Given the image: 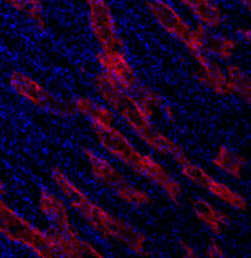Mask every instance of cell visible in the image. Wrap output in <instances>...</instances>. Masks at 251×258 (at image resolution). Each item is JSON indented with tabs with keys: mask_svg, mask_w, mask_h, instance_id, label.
<instances>
[{
	"mask_svg": "<svg viewBox=\"0 0 251 258\" xmlns=\"http://www.w3.org/2000/svg\"><path fill=\"white\" fill-rule=\"evenodd\" d=\"M39 208L43 216L54 225L55 228L61 231H75V229L71 224L65 203L46 187H41L40 191Z\"/></svg>",
	"mask_w": 251,
	"mask_h": 258,
	"instance_id": "cell-11",
	"label": "cell"
},
{
	"mask_svg": "<svg viewBox=\"0 0 251 258\" xmlns=\"http://www.w3.org/2000/svg\"><path fill=\"white\" fill-rule=\"evenodd\" d=\"M83 151L89 162L94 178L112 189L119 198L134 206H142L150 203L151 199L147 194L133 186L110 162L89 149L83 148Z\"/></svg>",
	"mask_w": 251,
	"mask_h": 258,
	"instance_id": "cell-5",
	"label": "cell"
},
{
	"mask_svg": "<svg viewBox=\"0 0 251 258\" xmlns=\"http://www.w3.org/2000/svg\"><path fill=\"white\" fill-rule=\"evenodd\" d=\"M98 94L156 152L172 155L175 161L186 158L179 144L158 131L151 117L129 93L122 89L112 77L103 72L94 80Z\"/></svg>",
	"mask_w": 251,
	"mask_h": 258,
	"instance_id": "cell-1",
	"label": "cell"
},
{
	"mask_svg": "<svg viewBox=\"0 0 251 258\" xmlns=\"http://www.w3.org/2000/svg\"><path fill=\"white\" fill-rule=\"evenodd\" d=\"M225 75L229 83L231 94L239 96L250 104V79L248 75L236 65L227 67Z\"/></svg>",
	"mask_w": 251,
	"mask_h": 258,
	"instance_id": "cell-16",
	"label": "cell"
},
{
	"mask_svg": "<svg viewBox=\"0 0 251 258\" xmlns=\"http://www.w3.org/2000/svg\"><path fill=\"white\" fill-rule=\"evenodd\" d=\"M88 6V20L93 34L103 50L120 49L122 40L110 6L105 0H85Z\"/></svg>",
	"mask_w": 251,
	"mask_h": 258,
	"instance_id": "cell-6",
	"label": "cell"
},
{
	"mask_svg": "<svg viewBox=\"0 0 251 258\" xmlns=\"http://www.w3.org/2000/svg\"><path fill=\"white\" fill-rule=\"evenodd\" d=\"M239 2L244 8H246L249 11H250V0H239Z\"/></svg>",
	"mask_w": 251,
	"mask_h": 258,
	"instance_id": "cell-24",
	"label": "cell"
},
{
	"mask_svg": "<svg viewBox=\"0 0 251 258\" xmlns=\"http://www.w3.org/2000/svg\"><path fill=\"white\" fill-rule=\"evenodd\" d=\"M10 83L17 94L35 106L47 110L55 108V100L52 96L33 78L21 72H14Z\"/></svg>",
	"mask_w": 251,
	"mask_h": 258,
	"instance_id": "cell-10",
	"label": "cell"
},
{
	"mask_svg": "<svg viewBox=\"0 0 251 258\" xmlns=\"http://www.w3.org/2000/svg\"><path fill=\"white\" fill-rule=\"evenodd\" d=\"M96 58L104 72L112 77L122 89L131 94L139 83L134 70L124 52L120 49H102L96 54Z\"/></svg>",
	"mask_w": 251,
	"mask_h": 258,
	"instance_id": "cell-8",
	"label": "cell"
},
{
	"mask_svg": "<svg viewBox=\"0 0 251 258\" xmlns=\"http://www.w3.org/2000/svg\"><path fill=\"white\" fill-rule=\"evenodd\" d=\"M207 255L209 257H225V255L223 250L220 246H219L217 243H212L209 246L208 251H207Z\"/></svg>",
	"mask_w": 251,
	"mask_h": 258,
	"instance_id": "cell-20",
	"label": "cell"
},
{
	"mask_svg": "<svg viewBox=\"0 0 251 258\" xmlns=\"http://www.w3.org/2000/svg\"><path fill=\"white\" fill-rule=\"evenodd\" d=\"M191 203L197 219L215 235H220L225 227L229 225V217L205 200H196Z\"/></svg>",
	"mask_w": 251,
	"mask_h": 258,
	"instance_id": "cell-13",
	"label": "cell"
},
{
	"mask_svg": "<svg viewBox=\"0 0 251 258\" xmlns=\"http://www.w3.org/2000/svg\"><path fill=\"white\" fill-rule=\"evenodd\" d=\"M200 68L198 80L204 86L220 95L232 94L226 75L217 63L209 60Z\"/></svg>",
	"mask_w": 251,
	"mask_h": 258,
	"instance_id": "cell-14",
	"label": "cell"
},
{
	"mask_svg": "<svg viewBox=\"0 0 251 258\" xmlns=\"http://www.w3.org/2000/svg\"><path fill=\"white\" fill-rule=\"evenodd\" d=\"M190 11L199 23L215 28L222 23V13L212 0H177Z\"/></svg>",
	"mask_w": 251,
	"mask_h": 258,
	"instance_id": "cell-12",
	"label": "cell"
},
{
	"mask_svg": "<svg viewBox=\"0 0 251 258\" xmlns=\"http://www.w3.org/2000/svg\"><path fill=\"white\" fill-rule=\"evenodd\" d=\"M207 37V28L199 23L192 29L187 39L183 43L194 58L199 54L206 53L205 44Z\"/></svg>",
	"mask_w": 251,
	"mask_h": 258,
	"instance_id": "cell-19",
	"label": "cell"
},
{
	"mask_svg": "<svg viewBox=\"0 0 251 258\" xmlns=\"http://www.w3.org/2000/svg\"><path fill=\"white\" fill-rule=\"evenodd\" d=\"M179 164L181 166L182 174L190 179L193 183L208 190L213 196L230 206L245 212L247 211V203L244 197L231 190L223 182H218L211 177L202 168L193 164L188 158L182 160Z\"/></svg>",
	"mask_w": 251,
	"mask_h": 258,
	"instance_id": "cell-7",
	"label": "cell"
},
{
	"mask_svg": "<svg viewBox=\"0 0 251 258\" xmlns=\"http://www.w3.org/2000/svg\"><path fill=\"white\" fill-rule=\"evenodd\" d=\"M163 109L164 112H165L166 116H167V118L173 120L174 118L173 111V110H172L171 107L170 106H167V105H164Z\"/></svg>",
	"mask_w": 251,
	"mask_h": 258,
	"instance_id": "cell-23",
	"label": "cell"
},
{
	"mask_svg": "<svg viewBox=\"0 0 251 258\" xmlns=\"http://www.w3.org/2000/svg\"><path fill=\"white\" fill-rule=\"evenodd\" d=\"M6 189L3 182L0 181V195H6Z\"/></svg>",
	"mask_w": 251,
	"mask_h": 258,
	"instance_id": "cell-25",
	"label": "cell"
},
{
	"mask_svg": "<svg viewBox=\"0 0 251 258\" xmlns=\"http://www.w3.org/2000/svg\"><path fill=\"white\" fill-rule=\"evenodd\" d=\"M59 189L67 197L71 207L76 210L104 238H114L122 242L136 254H141L145 243V235L136 228L105 211L91 201L70 179L63 181Z\"/></svg>",
	"mask_w": 251,
	"mask_h": 258,
	"instance_id": "cell-3",
	"label": "cell"
},
{
	"mask_svg": "<svg viewBox=\"0 0 251 258\" xmlns=\"http://www.w3.org/2000/svg\"><path fill=\"white\" fill-rule=\"evenodd\" d=\"M131 95L144 109L149 117L154 114L155 110L164 107V99L156 91L145 86L138 85Z\"/></svg>",
	"mask_w": 251,
	"mask_h": 258,
	"instance_id": "cell-18",
	"label": "cell"
},
{
	"mask_svg": "<svg viewBox=\"0 0 251 258\" xmlns=\"http://www.w3.org/2000/svg\"><path fill=\"white\" fill-rule=\"evenodd\" d=\"M238 34L239 35L244 41L250 42V30L247 28H240L238 30Z\"/></svg>",
	"mask_w": 251,
	"mask_h": 258,
	"instance_id": "cell-21",
	"label": "cell"
},
{
	"mask_svg": "<svg viewBox=\"0 0 251 258\" xmlns=\"http://www.w3.org/2000/svg\"><path fill=\"white\" fill-rule=\"evenodd\" d=\"M237 42L229 37L214 36L207 37L205 44L206 53L215 56L220 60H229L234 56Z\"/></svg>",
	"mask_w": 251,
	"mask_h": 258,
	"instance_id": "cell-17",
	"label": "cell"
},
{
	"mask_svg": "<svg viewBox=\"0 0 251 258\" xmlns=\"http://www.w3.org/2000/svg\"><path fill=\"white\" fill-rule=\"evenodd\" d=\"M212 163L222 171L236 179L241 178V172L247 164V160L225 146H220Z\"/></svg>",
	"mask_w": 251,
	"mask_h": 258,
	"instance_id": "cell-15",
	"label": "cell"
},
{
	"mask_svg": "<svg viewBox=\"0 0 251 258\" xmlns=\"http://www.w3.org/2000/svg\"><path fill=\"white\" fill-rule=\"evenodd\" d=\"M180 243H181V244L182 245V246H183V249L186 251V252H187V255H186V257H195L194 256V251H193V249H191L190 246H188L186 243H185L183 241H180Z\"/></svg>",
	"mask_w": 251,
	"mask_h": 258,
	"instance_id": "cell-22",
	"label": "cell"
},
{
	"mask_svg": "<svg viewBox=\"0 0 251 258\" xmlns=\"http://www.w3.org/2000/svg\"><path fill=\"white\" fill-rule=\"evenodd\" d=\"M0 233L20 243L39 257H58L51 230L43 231L19 216L0 199Z\"/></svg>",
	"mask_w": 251,
	"mask_h": 258,
	"instance_id": "cell-4",
	"label": "cell"
},
{
	"mask_svg": "<svg viewBox=\"0 0 251 258\" xmlns=\"http://www.w3.org/2000/svg\"><path fill=\"white\" fill-rule=\"evenodd\" d=\"M93 129L103 147L112 156L125 163L134 172L161 187L174 203L181 195V184L149 155H143L113 124L94 121Z\"/></svg>",
	"mask_w": 251,
	"mask_h": 258,
	"instance_id": "cell-2",
	"label": "cell"
},
{
	"mask_svg": "<svg viewBox=\"0 0 251 258\" xmlns=\"http://www.w3.org/2000/svg\"><path fill=\"white\" fill-rule=\"evenodd\" d=\"M145 3L159 26L183 44L193 27L165 0H145Z\"/></svg>",
	"mask_w": 251,
	"mask_h": 258,
	"instance_id": "cell-9",
	"label": "cell"
}]
</instances>
